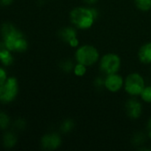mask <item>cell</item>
I'll use <instances>...</instances> for the list:
<instances>
[{"label": "cell", "mask_w": 151, "mask_h": 151, "mask_svg": "<svg viewBox=\"0 0 151 151\" xmlns=\"http://www.w3.org/2000/svg\"><path fill=\"white\" fill-rule=\"evenodd\" d=\"M2 41L12 52H24L28 48V42L23 33L12 23L4 22L0 28Z\"/></svg>", "instance_id": "obj_1"}, {"label": "cell", "mask_w": 151, "mask_h": 151, "mask_svg": "<svg viewBox=\"0 0 151 151\" xmlns=\"http://www.w3.org/2000/svg\"><path fill=\"white\" fill-rule=\"evenodd\" d=\"M98 15L99 12L97 9L77 6L71 10L69 13V19L77 28L86 30L93 26Z\"/></svg>", "instance_id": "obj_2"}, {"label": "cell", "mask_w": 151, "mask_h": 151, "mask_svg": "<svg viewBox=\"0 0 151 151\" xmlns=\"http://www.w3.org/2000/svg\"><path fill=\"white\" fill-rule=\"evenodd\" d=\"M75 58L77 63L85 66H92L100 60V53L93 45L84 44L77 48Z\"/></svg>", "instance_id": "obj_3"}, {"label": "cell", "mask_w": 151, "mask_h": 151, "mask_svg": "<svg viewBox=\"0 0 151 151\" xmlns=\"http://www.w3.org/2000/svg\"><path fill=\"white\" fill-rule=\"evenodd\" d=\"M146 87L144 78L138 73H132L126 76L124 83V88L125 92L134 97L142 94V90Z\"/></svg>", "instance_id": "obj_4"}, {"label": "cell", "mask_w": 151, "mask_h": 151, "mask_svg": "<svg viewBox=\"0 0 151 151\" xmlns=\"http://www.w3.org/2000/svg\"><path fill=\"white\" fill-rule=\"evenodd\" d=\"M19 93V82L15 77H8L6 81L0 86V102L10 104L15 100Z\"/></svg>", "instance_id": "obj_5"}, {"label": "cell", "mask_w": 151, "mask_h": 151, "mask_svg": "<svg viewBox=\"0 0 151 151\" xmlns=\"http://www.w3.org/2000/svg\"><path fill=\"white\" fill-rule=\"evenodd\" d=\"M99 66L100 70L106 75L117 73L121 67V58L115 53H107L101 58Z\"/></svg>", "instance_id": "obj_6"}, {"label": "cell", "mask_w": 151, "mask_h": 151, "mask_svg": "<svg viewBox=\"0 0 151 151\" xmlns=\"http://www.w3.org/2000/svg\"><path fill=\"white\" fill-rule=\"evenodd\" d=\"M125 80L124 78L117 73L109 74L104 79V88L112 93H117L124 87Z\"/></svg>", "instance_id": "obj_7"}, {"label": "cell", "mask_w": 151, "mask_h": 151, "mask_svg": "<svg viewBox=\"0 0 151 151\" xmlns=\"http://www.w3.org/2000/svg\"><path fill=\"white\" fill-rule=\"evenodd\" d=\"M61 138L56 133H49L41 138V146L45 150H55L61 145Z\"/></svg>", "instance_id": "obj_8"}, {"label": "cell", "mask_w": 151, "mask_h": 151, "mask_svg": "<svg viewBox=\"0 0 151 151\" xmlns=\"http://www.w3.org/2000/svg\"><path fill=\"white\" fill-rule=\"evenodd\" d=\"M59 35L61 39L68 43L72 48H77L79 46V41L77 39V32L72 27H66L60 30Z\"/></svg>", "instance_id": "obj_9"}, {"label": "cell", "mask_w": 151, "mask_h": 151, "mask_svg": "<svg viewBox=\"0 0 151 151\" xmlns=\"http://www.w3.org/2000/svg\"><path fill=\"white\" fill-rule=\"evenodd\" d=\"M125 111L130 119H137L142 114V104L137 99L131 98L125 104Z\"/></svg>", "instance_id": "obj_10"}, {"label": "cell", "mask_w": 151, "mask_h": 151, "mask_svg": "<svg viewBox=\"0 0 151 151\" xmlns=\"http://www.w3.org/2000/svg\"><path fill=\"white\" fill-rule=\"evenodd\" d=\"M14 58L12 52L7 49L3 41L0 42V62L4 66H10L13 64Z\"/></svg>", "instance_id": "obj_11"}, {"label": "cell", "mask_w": 151, "mask_h": 151, "mask_svg": "<svg viewBox=\"0 0 151 151\" xmlns=\"http://www.w3.org/2000/svg\"><path fill=\"white\" fill-rule=\"evenodd\" d=\"M138 58L143 64H151V42L142 45L138 51Z\"/></svg>", "instance_id": "obj_12"}, {"label": "cell", "mask_w": 151, "mask_h": 151, "mask_svg": "<svg viewBox=\"0 0 151 151\" xmlns=\"http://www.w3.org/2000/svg\"><path fill=\"white\" fill-rule=\"evenodd\" d=\"M2 142H3L4 147L7 149H12L17 144L18 138H17V135L13 132H6L3 135Z\"/></svg>", "instance_id": "obj_13"}, {"label": "cell", "mask_w": 151, "mask_h": 151, "mask_svg": "<svg viewBox=\"0 0 151 151\" xmlns=\"http://www.w3.org/2000/svg\"><path fill=\"white\" fill-rule=\"evenodd\" d=\"M11 124V119L9 117V115L3 111H0V129L2 130H5L10 127Z\"/></svg>", "instance_id": "obj_14"}, {"label": "cell", "mask_w": 151, "mask_h": 151, "mask_svg": "<svg viewBox=\"0 0 151 151\" xmlns=\"http://www.w3.org/2000/svg\"><path fill=\"white\" fill-rule=\"evenodd\" d=\"M136 7L142 12H149L151 10V0H134Z\"/></svg>", "instance_id": "obj_15"}, {"label": "cell", "mask_w": 151, "mask_h": 151, "mask_svg": "<svg viewBox=\"0 0 151 151\" xmlns=\"http://www.w3.org/2000/svg\"><path fill=\"white\" fill-rule=\"evenodd\" d=\"M74 128V121L72 119H66L61 125V131L63 134H68L71 132Z\"/></svg>", "instance_id": "obj_16"}, {"label": "cell", "mask_w": 151, "mask_h": 151, "mask_svg": "<svg viewBox=\"0 0 151 151\" xmlns=\"http://www.w3.org/2000/svg\"><path fill=\"white\" fill-rule=\"evenodd\" d=\"M86 71H87V66H85L82 64H79V63H77V65H75L74 69H73L74 74L77 77L85 76L86 73Z\"/></svg>", "instance_id": "obj_17"}, {"label": "cell", "mask_w": 151, "mask_h": 151, "mask_svg": "<svg viewBox=\"0 0 151 151\" xmlns=\"http://www.w3.org/2000/svg\"><path fill=\"white\" fill-rule=\"evenodd\" d=\"M140 96L143 102L147 104H151V86H146Z\"/></svg>", "instance_id": "obj_18"}, {"label": "cell", "mask_w": 151, "mask_h": 151, "mask_svg": "<svg viewBox=\"0 0 151 151\" xmlns=\"http://www.w3.org/2000/svg\"><path fill=\"white\" fill-rule=\"evenodd\" d=\"M74 64L73 62L70 60V59H66V60H63L61 65H60V67L61 68V70L65 73H70L71 71H73L74 69Z\"/></svg>", "instance_id": "obj_19"}, {"label": "cell", "mask_w": 151, "mask_h": 151, "mask_svg": "<svg viewBox=\"0 0 151 151\" xmlns=\"http://www.w3.org/2000/svg\"><path fill=\"white\" fill-rule=\"evenodd\" d=\"M144 142H145V136H144V134H142L141 133L136 134L133 140V143L134 145H142Z\"/></svg>", "instance_id": "obj_20"}, {"label": "cell", "mask_w": 151, "mask_h": 151, "mask_svg": "<svg viewBox=\"0 0 151 151\" xmlns=\"http://www.w3.org/2000/svg\"><path fill=\"white\" fill-rule=\"evenodd\" d=\"M26 125H27L26 121L24 119H19L15 120L14 123H13L14 127L16 129H18V130H23L26 127Z\"/></svg>", "instance_id": "obj_21"}, {"label": "cell", "mask_w": 151, "mask_h": 151, "mask_svg": "<svg viewBox=\"0 0 151 151\" xmlns=\"http://www.w3.org/2000/svg\"><path fill=\"white\" fill-rule=\"evenodd\" d=\"M7 73L4 68L0 67V86L3 85L7 80Z\"/></svg>", "instance_id": "obj_22"}, {"label": "cell", "mask_w": 151, "mask_h": 151, "mask_svg": "<svg viewBox=\"0 0 151 151\" xmlns=\"http://www.w3.org/2000/svg\"><path fill=\"white\" fill-rule=\"evenodd\" d=\"M94 85L97 87V88H100L101 86H104V79L101 78V77H98L95 81H94Z\"/></svg>", "instance_id": "obj_23"}, {"label": "cell", "mask_w": 151, "mask_h": 151, "mask_svg": "<svg viewBox=\"0 0 151 151\" xmlns=\"http://www.w3.org/2000/svg\"><path fill=\"white\" fill-rule=\"evenodd\" d=\"M14 0H0L1 6H9L13 3Z\"/></svg>", "instance_id": "obj_24"}, {"label": "cell", "mask_w": 151, "mask_h": 151, "mask_svg": "<svg viewBox=\"0 0 151 151\" xmlns=\"http://www.w3.org/2000/svg\"><path fill=\"white\" fill-rule=\"evenodd\" d=\"M86 4H95L98 0H84Z\"/></svg>", "instance_id": "obj_25"}, {"label": "cell", "mask_w": 151, "mask_h": 151, "mask_svg": "<svg viewBox=\"0 0 151 151\" xmlns=\"http://www.w3.org/2000/svg\"><path fill=\"white\" fill-rule=\"evenodd\" d=\"M147 127H148V130H150L151 131V118L149 119L148 121V125H147Z\"/></svg>", "instance_id": "obj_26"}]
</instances>
